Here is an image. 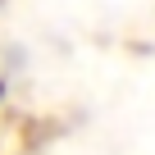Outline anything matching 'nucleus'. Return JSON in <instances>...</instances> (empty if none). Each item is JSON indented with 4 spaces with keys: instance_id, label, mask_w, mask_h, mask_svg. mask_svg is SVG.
<instances>
[]
</instances>
